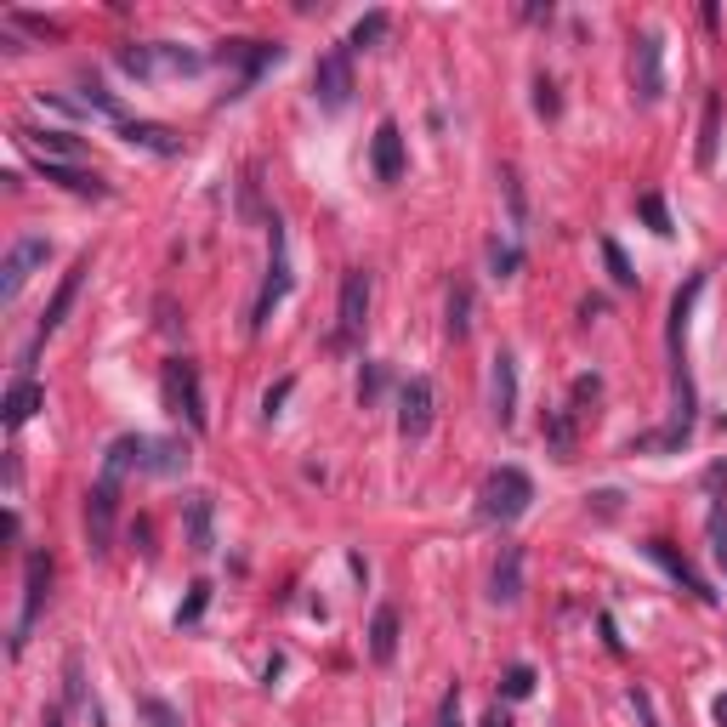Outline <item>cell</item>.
I'll use <instances>...</instances> for the list:
<instances>
[{
    "label": "cell",
    "instance_id": "30bf717a",
    "mask_svg": "<svg viewBox=\"0 0 727 727\" xmlns=\"http://www.w3.org/2000/svg\"><path fill=\"white\" fill-rule=\"evenodd\" d=\"M279 57H284V46H273V40H222L211 52V63H239V97H245Z\"/></svg>",
    "mask_w": 727,
    "mask_h": 727
},
{
    "label": "cell",
    "instance_id": "e0dca14e",
    "mask_svg": "<svg viewBox=\"0 0 727 727\" xmlns=\"http://www.w3.org/2000/svg\"><path fill=\"white\" fill-rule=\"evenodd\" d=\"M370 165H375V177H381V182H398V177H404V131H398V120H381V125H375Z\"/></svg>",
    "mask_w": 727,
    "mask_h": 727
},
{
    "label": "cell",
    "instance_id": "60d3db41",
    "mask_svg": "<svg viewBox=\"0 0 727 727\" xmlns=\"http://www.w3.org/2000/svg\"><path fill=\"white\" fill-rule=\"evenodd\" d=\"M716 563H722V574H727V529L716 523Z\"/></svg>",
    "mask_w": 727,
    "mask_h": 727
},
{
    "label": "cell",
    "instance_id": "7402d4cb",
    "mask_svg": "<svg viewBox=\"0 0 727 727\" xmlns=\"http://www.w3.org/2000/svg\"><path fill=\"white\" fill-rule=\"evenodd\" d=\"M148 478H171V472H188V444L182 438H154L148 444Z\"/></svg>",
    "mask_w": 727,
    "mask_h": 727
},
{
    "label": "cell",
    "instance_id": "ab89813d",
    "mask_svg": "<svg viewBox=\"0 0 727 727\" xmlns=\"http://www.w3.org/2000/svg\"><path fill=\"white\" fill-rule=\"evenodd\" d=\"M591 500H597V512H603V517L620 512V495H614V489H603V495H591Z\"/></svg>",
    "mask_w": 727,
    "mask_h": 727
},
{
    "label": "cell",
    "instance_id": "8d00e7d4",
    "mask_svg": "<svg viewBox=\"0 0 727 727\" xmlns=\"http://www.w3.org/2000/svg\"><path fill=\"white\" fill-rule=\"evenodd\" d=\"M290 387H296V381H290V375H284V381H273V387L262 392V409H267V421H273V415H279V404H284V398H290Z\"/></svg>",
    "mask_w": 727,
    "mask_h": 727
},
{
    "label": "cell",
    "instance_id": "83f0119b",
    "mask_svg": "<svg viewBox=\"0 0 727 727\" xmlns=\"http://www.w3.org/2000/svg\"><path fill=\"white\" fill-rule=\"evenodd\" d=\"M472 330V284H455L449 290V336L461 341Z\"/></svg>",
    "mask_w": 727,
    "mask_h": 727
},
{
    "label": "cell",
    "instance_id": "d4e9b609",
    "mask_svg": "<svg viewBox=\"0 0 727 727\" xmlns=\"http://www.w3.org/2000/svg\"><path fill=\"white\" fill-rule=\"evenodd\" d=\"M387 29H392V18L375 6V12H364V18L353 23V35H347V52H370V46H381L387 40Z\"/></svg>",
    "mask_w": 727,
    "mask_h": 727
},
{
    "label": "cell",
    "instance_id": "d590c367",
    "mask_svg": "<svg viewBox=\"0 0 727 727\" xmlns=\"http://www.w3.org/2000/svg\"><path fill=\"white\" fill-rule=\"evenodd\" d=\"M381 387H387V364H370V370H364V381H358V404L370 409L375 398H381Z\"/></svg>",
    "mask_w": 727,
    "mask_h": 727
},
{
    "label": "cell",
    "instance_id": "8992f818",
    "mask_svg": "<svg viewBox=\"0 0 727 727\" xmlns=\"http://www.w3.org/2000/svg\"><path fill=\"white\" fill-rule=\"evenodd\" d=\"M313 103L341 114V108L353 103V52L347 46H330V52L313 63Z\"/></svg>",
    "mask_w": 727,
    "mask_h": 727
},
{
    "label": "cell",
    "instance_id": "7c38bea8",
    "mask_svg": "<svg viewBox=\"0 0 727 727\" xmlns=\"http://www.w3.org/2000/svg\"><path fill=\"white\" fill-rule=\"evenodd\" d=\"M114 512H120V478H103V472H97V489L86 495V540H91V551H108V540H114Z\"/></svg>",
    "mask_w": 727,
    "mask_h": 727
},
{
    "label": "cell",
    "instance_id": "ffe728a7",
    "mask_svg": "<svg viewBox=\"0 0 727 727\" xmlns=\"http://www.w3.org/2000/svg\"><path fill=\"white\" fill-rule=\"evenodd\" d=\"M18 142L35 160H63V165L80 160V137H69V131H29V125H18Z\"/></svg>",
    "mask_w": 727,
    "mask_h": 727
},
{
    "label": "cell",
    "instance_id": "d6a6232c",
    "mask_svg": "<svg viewBox=\"0 0 727 727\" xmlns=\"http://www.w3.org/2000/svg\"><path fill=\"white\" fill-rule=\"evenodd\" d=\"M142 722L148 727H182V716H177L171 699H142Z\"/></svg>",
    "mask_w": 727,
    "mask_h": 727
},
{
    "label": "cell",
    "instance_id": "5b68a950",
    "mask_svg": "<svg viewBox=\"0 0 727 727\" xmlns=\"http://www.w3.org/2000/svg\"><path fill=\"white\" fill-rule=\"evenodd\" d=\"M46 597H52V557L46 551H29V563H23V608H18V625H12V654L29 648V631H35Z\"/></svg>",
    "mask_w": 727,
    "mask_h": 727
},
{
    "label": "cell",
    "instance_id": "6da1fadb",
    "mask_svg": "<svg viewBox=\"0 0 727 727\" xmlns=\"http://www.w3.org/2000/svg\"><path fill=\"white\" fill-rule=\"evenodd\" d=\"M534 500V478L523 466H495L478 489V517L483 523H517V517L529 512Z\"/></svg>",
    "mask_w": 727,
    "mask_h": 727
},
{
    "label": "cell",
    "instance_id": "74e56055",
    "mask_svg": "<svg viewBox=\"0 0 727 727\" xmlns=\"http://www.w3.org/2000/svg\"><path fill=\"white\" fill-rule=\"evenodd\" d=\"M438 727H461V688L444 693V705H438Z\"/></svg>",
    "mask_w": 727,
    "mask_h": 727
},
{
    "label": "cell",
    "instance_id": "f546056e",
    "mask_svg": "<svg viewBox=\"0 0 727 727\" xmlns=\"http://www.w3.org/2000/svg\"><path fill=\"white\" fill-rule=\"evenodd\" d=\"M637 216L659 233V239H671V233H676L671 228V211H665V199H659V194H637Z\"/></svg>",
    "mask_w": 727,
    "mask_h": 727
},
{
    "label": "cell",
    "instance_id": "ac0fdd59",
    "mask_svg": "<svg viewBox=\"0 0 727 727\" xmlns=\"http://www.w3.org/2000/svg\"><path fill=\"white\" fill-rule=\"evenodd\" d=\"M35 171L46 182H57V188H69V194H80V199H108L114 188H108L97 171H80V165H63V160H35Z\"/></svg>",
    "mask_w": 727,
    "mask_h": 727
},
{
    "label": "cell",
    "instance_id": "836d02e7",
    "mask_svg": "<svg viewBox=\"0 0 727 727\" xmlns=\"http://www.w3.org/2000/svg\"><path fill=\"white\" fill-rule=\"evenodd\" d=\"M603 262H608V273H614V284H637V267L625 262V250L614 245V239H603Z\"/></svg>",
    "mask_w": 727,
    "mask_h": 727
},
{
    "label": "cell",
    "instance_id": "f35d334b",
    "mask_svg": "<svg viewBox=\"0 0 727 727\" xmlns=\"http://www.w3.org/2000/svg\"><path fill=\"white\" fill-rule=\"evenodd\" d=\"M631 705H637V722H642V727H659V716H654V699H648V688H631Z\"/></svg>",
    "mask_w": 727,
    "mask_h": 727
},
{
    "label": "cell",
    "instance_id": "b9f144b4",
    "mask_svg": "<svg viewBox=\"0 0 727 727\" xmlns=\"http://www.w3.org/2000/svg\"><path fill=\"white\" fill-rule=\"evenodd\" d=\"M710 716H716V727H727V693L716 699V705H710Z\"/></svg>",
    "mask_w": 727,
    "mask_h": 727
},
{
    "label": "cell",
    "instance_id": "e575fe53",
    "mask_svg": "<svg viewBox=\"0 0 727 727\" xmlns=\"http://www.w3.org/2000/svg\"><path fill=\"white\" fill-rule=\"evenodd\" d=\"M500 693H506V699H529L534 693V665H512L506 682H500Z\"/></svg>",
    "mask_w": 727,
    "mask_h": 727
},
{
    "label": "cell",
    "instance_id": "1f68e13d",
    "mask_svg": "<svg viewBox=\"0 0 727 727\" xmlns=\"http://www.w3.org/2000/svg\"><path fill=\"white\" fill-rule=\"evenodd\" d=\"M534 108H540L546 120H557V114H563V97H557V80H551V74H540V80H534Z\"/></svg>",
    "mask_w": 727,
    "mask_h": 727
},
{
    "label": "cell",
    "instance_id": "7a4b0ae2",
    "mask_svg": "<svg viewBox=\"0 0 727 727\" xmlns=\"http://www.w3.org/2000/svg\"><path fill=\"white\" fill-rule=\"evenodd\" d=\"M131 80H165V74H199L211 57L188 52V46H171V40H148V46H120L114 57Z\"/></svg>",
    "mask_w": 727,
    "mask_h": 727
},
{
    "label": "cell",
    "instance_id": "9c48e42d",
    "mask_svg": "<svg viewBox=\"0 0 727 727\" xmlns=\"http://www.w3.org/2000/svg\"><path fill=\"white\" fill-rule=\"evenodd\" d=\"M432 409H438V392L426 375H409L404 387H398V438L404 444H421L426 432H432Z\"/></svg>",
    "mask_w": 727,
    "mask_h": 727
},
{
    "label": "cell",
    "instance_id": "8fae6325",
    "mask_svg": "<svg viewBox=\"0 0 727 727\" xmlns=\"http://www.w3.org/2000/svg\"><path fill=\"white\" fill-rule=\"evenodd\" d=\"M631 86H637L642 103H659L665 97V40L654 29L637 35V52H631Z\"/></svg>",
    "mask_w": 727,
    "mask_h": 727
},
{
    "label": "cell",
    "instance_id": "2e32d148",
    "mask_svg": "<svg viewBox=\"0 0 727 727\" xmlns=\"http://www.w3.org/2000/svg\"><path fill=\"white\" fill-rule=\"evenodd\" d=\"M523 597V546H500L495 568H489V603L512 608Z\"/></svg>",
    "mask_w": 727,
    "mask_h": 727
},
{
    "label": "cell",
    "instance_id": "603a6c76",
    "mask_svg": "<svg viewBox=\"0 0 727 727\" xmlns=\"http://www.w3.org/2000/svg\"><path fill=\"white\" fill-rule=\"evenodd\" d=\"M392 654H398V608H375V620H370V659H375V665H392Z\"/></svg>",
    "mask_w": 727,
    "mask_h": 727
},
{
    "label": "cell",
    "instance_id": "4fadbf2b",
    "mask_svg": "<svg viewBox=\"0 0 727 727\" xmlns=\"http://www.w3.org/2000/svg\"><path fill=\"white\" fill-rule=\"evenodd\" d=\"M86 273H91V256H80V262H74L69 273H63V284H57V296L46 302V313H40V324H35V347H40L46 336H57V324L69 319V307H74V296H80V284H86ZM35 347H29V353H35Z\"/></svg>",
    "mask_w": 727,
    "mask_h": 727
},
{
    "label": "cell",
    "instance_id": "ba28073f",
    "mask_svg": "<svg viewBox=\"0 0 727 727\" xmlns=\"http://www.w3.org/2000/svg\"><path fill=\"white\" fill-rule=\"evenodd\" d=\"M46 256H52V245L40 239V233H23V239H12V250H6V267H0V302L12 307L23 296V284L35 279V267H46Z\"/></svg>",
    "mask_w": 727,
    "mask_h": 727
},
{
    "label": "cell",
    "instance_id": "9a60e30c",
    "mask_svg": "<svg viewBox=\"0 0 727 727\" xmlns=\"http://www.w3.org/2000/svg\"><path fill=\"white\" fill-rule=\"evenodd\" d=\"M489 409H495L500 426H517V358L495 353V370H489Z\"/></svg>",
    "mask_w": 727,
    "mask_h": 727
},
{
    "label": "cell",
    "instance_id": "5bb4252c",
    "mask_svg": "<svg viewBox=\"0 0 727 727\" xmlns=\"http://www.w3.org/2000/svg\"><path fill=\"white\" fill-rule=\"evenodd\" d=\"M648 557H654L659 568H665V574H671L676 586L688 591V597H699V603H716V591L705 586V580H699V568L688 563V557H682V551L671 546V540H648Z\"/></svg>",
    "mask_w": 727,
    "mask_h": 727
},
{
    "label": "cell",
    "instance_id": "52a82bcc",
    "mask_svg": "<svg viewBox=\"0 0 727 727\" xmlns=\"http://www.w3.org/2000/svg\"><path fill=\"white\" fill-rule=\"evenodd\" d=\"M364 319H370V273L364 267H353L347 279H341V307H336V336H330V347H353L358 336H364Z\"/></svg>",
    "mask_w": 727,
    "mask_h": 727
},
{
    "label": "cell",
    "instance_id": "44dd1931",
    "mask_svg": "<svg viewBox=\"0 0 727 727\" xmlns=\"http://www.w3.org/2000/svg\"><path fill=\"white\" fill-rule=\"evenodd\" d=\"M40 404H46V392H40V381L18 375V381H12V392H6V404H0V421H6L12 432H18V426L29 421V415H35Z\"/></svg>",
    "mask_w": 727,
    "mask_h": 727
},
{
    "label": "cell",
    "instance_id": "484cf974",
    "mask_svg": "<svg viewBox=\"0 0 727 727\" xmlns=\"http://www.w3.org/2000/svg\"><path fill=\"white\" fill-rule=\"evenodd\" d=\"M546 444H551L557 461L574 455V409H551V415H546Z\"/></svg>",
    "mask_w": 727,
    "mask_h": 727
},
{
    "label": "cell",
    "instance_id": "d6986e66",
    "mask_svg": "<svg viewBox=\"0 0 727 727\" xmlns=\"http://www.w3.org/2000/svg\"><path fill=\"white\" fill-rule=\"evenodd\" d=\"M120 137L131 142V148H148V154H160V160H177L182 154V137L171 131V125H154V120H125Z\"/></svg>",
    "mask_w": 727,
    "mask_h": 727
},
{
    "label": "cell",
    "instance_id": "3957f363",
    "mask_svg": "<svg viewBox=\"0 0 727 727\" xmlns=\"http://www.w3.org/2000/svg\"><path fill=\"white\" fill-rule=\"evenodd\" d=\"M160 387H165V404L177 409V415L194 426V432H205V426H211V415H205V392H199V364H194V358H165Z\"/></svg>",
    "mask_w": 727,
    "mask_h": 727
},
{
    "label": "cell",
    "instance_id": "f1b7e54d",
    "mask_svg": "<svg viewBox=\"0 0 727 727\" xmlns=\"http://www.w3.org/2000/svg\"><path fill=\"white\" fill-rule=\"evenodd\" d=\"M517 267H523V250H517L512 239H489V273H495V279H512Z\"/></svg>",
    "mask_w": 727,
    "mask_h": 727
},
{
    "label": "cell",
    "instance_id": "4316f807",
    "mask_svg": "<svg viewBox=\"0 0 727 727\" xmlns=\"http://www.w3.org/2000/svg\"><path fill=\"white\" fill-rule=\"evenodd\" d=\"M716 137H722V97H705V125H699V165H716Z\"/></svg>",
    "mask_w": 727,
    "mask_h": 727
},
{
    "label": "cell",
    "instance_id": "277c9868",
    "mask_svg": "<svg viewBox=\"0 0 727 727\" xmlns=\"http://www.w3.org/2000/svg\"><path fill=\"white\" fill-rule=\"evenodd\" d=\"M290 296V256H284V222L279 216H267V284L262 296H256V313H250V330L262 336L267 319H273V307Z\"/></svg>",
    "mask_w": 727,
    "mask_h": 727
},
{
    "label": "cell",
    "instance_id": "7bdbcfd3",
    "mask_svg": "<svg viewBox=\"0 0 727 727\" xmlns=\"http://www.w3.org/2000/svg\"><path fill=\"white\" fill-rule=\"evenodd\" d=\"M46 727H63V710H46Z\"/></svg>",
    "mask_w": 727,
    "mask_h": 727
},
{
    "label": "cell",
    "instance_id": "4dcf8cb0",
    "mask_svg": "<svg viewBox=\"0 0 727 727\" xmlns=\"http://www.w3.org/2000/svg\"><path fill=\"white\" fill-rule=\"evenodd\" d=\"M205 608H211V586L194 580V586H188V603L177 608V631H182V625H199V620H205Z\"/></svg>",
    "mask_w": 727,
    "mask_h": 727
},
{
    "label": "cell",
    "instance_id": "cb8c5ba5",
    "mask_svg": "<svg viewBox=\"0 0 727 727\" xmlns=\"http://www.w3.org/2000/svg\"><path fill=\"white\" fill-rule=\"evenodd\" d=\"M188 546L194 551H211L216 546V529H211V517H216V506H211V495H188Z\"/></svg>",
    "mask_w": 727,
    "mask_h": 727
}]
</instances>
